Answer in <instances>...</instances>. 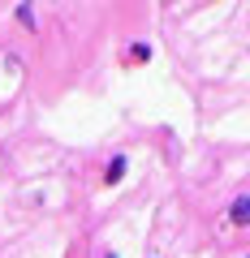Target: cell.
Wrapping results in <instances>:
<instances>
[{
  "label": "cell",
  "instance_id": "6da1fadb",
  "mask_svg": "<svg viewBox=\"0 0 250 258\" xmlns=\"http://www.w3.org/2000/svg\"><path fill=\"white\" fill-rule=\"evenodd\" d=\"M229 220L237 224V228H250V194H237L229 207Z\"/></svg>",
  "mask_w": 250,
  "mask_h": 258
},
{
  "label": "cell",
  "instance_id": "7a4b0ae2",
  "mask_svg": "<svg viewBox=\"0 0 250 258\" xmlns=\"http://www.w3.org/2000/svg\"><path fill=\"white\" fill-rule=\"evenodd\" d=\"M125 168H130V159H125V155H112L108 172H104V185H117L121 176H125Z\"/></svg>",
  "mask_w": 250,
  "mask_h": 258
},
{
  "label": "cell",
  "instance_id": "3957f363",
  "mask_svg": "<svg viewBox=\"0 0 250 258\" xmlns=\"http://www.w3.org/2000/svg\"><path fill=\"white\" fill-rule=\"evenodd\" d=\"M18 22H22L26 30H35V26H39V22H35V5H18Z\"/></svg>",
  "mask_w": 250,
  "mask_h": 258
},
{
  "label": "cell",
  "instance_id": "277c9868",
  "mask_svg": "<svg viewBox=\"0 0 250 258\" xmlns=\"http://www.w3.org/2000/svg\"><path fill=\"white\" fill-rule=\"evenodd\" d=\"M130 60H134V64L151 60V47H147V43H134V47H130Z\"/></svg>",
  "mask_w": 250,
  "mask_h": 258
},
{
  "label": "cell",
  "instance_id": "5b68a950",
  "mask_svg": "<svg viewBox=\"0 0 250 258\" xmlns=\"http://www.w3.org/2000/svg\"><path fill=\"white\" fill-rule=\"evenodd\" d=\"M108 258H117V254H108Z\"/></svg>",
  "mask_w": 250,
  "mask_h": 258
}]
</instances>
